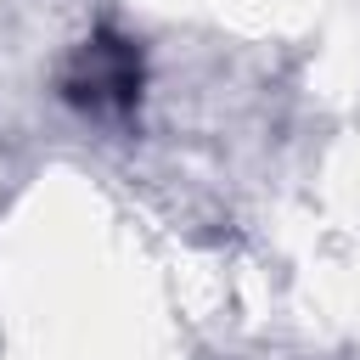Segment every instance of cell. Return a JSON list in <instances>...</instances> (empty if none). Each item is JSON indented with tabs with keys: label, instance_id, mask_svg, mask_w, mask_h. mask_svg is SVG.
<instances>
[{
	"label": "cell",
	"instance_id": "6da1fadb",
	"mask_svg": "<svg viewBox=\"0 0 360 360\" xmlns=\"http://www.w3.org/2000/svg\"><path fill=\"white\" fill-rule=\"evenodd\" d=\"M141 51L124 34H90L62 68V101L79 112H129L141 101Z\"/></svg>",
	"mask_w": 360,
	"mask_h": 360
}]
</instances>
